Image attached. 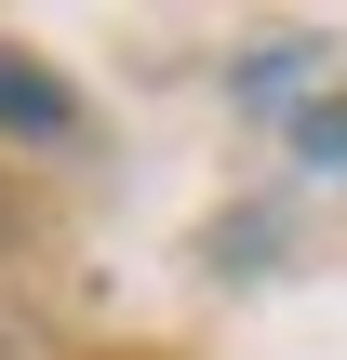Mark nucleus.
Masks as SVG:
<instances>
[{"label": "nucleus", "mask_w": 347, "mask_h": 360, "mask_svg": "<svg viewBox=\"0 0 347 360\" xmlns=\"http://www.w3.org/2000/svg\"><path fill=\"white\" fill-rule=\"evenodd\" d=\"M241 107L294 120L308 160H347V53H334V40H267V53L241 67Z\"/></svg>", "instance_id": "nucleus-1"}]
</instances>
